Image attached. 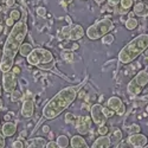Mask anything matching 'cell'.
Returning <instances> with one entry per match:
<instances>
[{
  "label": "cell",
  "mask_w": 148,
  "mask_h": 148,
  "mask_svg": "<svg viewBox=\"0 0 148 148\" xmlns=\"http://www.w3.org/2000/svg\"><path fill=\"white\" fill-rule=\"evenodd\" d=\"M12 147L13 148H24V142L19 139V140H16L13 141V145H12Z\"/></svg>",
  "instance_id": "cell-30"
},
{
  "label": "cell",
  "mask_w": 148,
  "mask_h": 148,
  "mask_svg": "<svg viewBox=\"0 0 148 148\" xmlns=\"http://www.w3.org/2000/svg\"><path fill=\"white\" fill-rule=\"evenodd\" d=\"M36 12H37V14H38L39 17H45L46 16V8L45 7H38L36 10Z\"/></svg>",
  "instance_id": "cell-29"
},
{
  "label": "cell",
  "mask_w": 148,
  "mask_h": 148,
  "mask_svg": "<svg viewBox=\"0 0 148 148\" xmlns=\"http://www.w3.org/2000/svg\"><path fill=\"white\" fill-rule=\"evenodd\" d=\"M107 107L112 109L113 112L119 116L125 115V113H126V107H125V104H123L122 100L117 96H112L110 97L109 100L107 101Z\"/></svg>",
  "instance_id": "cell-11"
},
{
  "label": "cell",
  "mask_w": 148,
  "mask_h": 148,
  "mask_svg": "<svg viewBox=\"0 0 148 148\" xmlns=\"http://www.w3.org/2000/svg\"><path fill=\"white\" fill-rule=\"evenodd\" d=\"M148 49V34L142 33L132 39L119 53V60L122 64H128L136 59L143 51Z\"/></svg>",
  "instance_id": "cell-3"
},
{
  "label": "cell",
  "mask_w": 148,
  "mask_h": 148,
  "mask_svg": "<svg viewBox=\"0 0 148 148\" xmlns=\"http://www.w3.org/2000/svg\"><path fill=\"white\" fill-rule=\"evenodd\" d=\"M43 132L44 133H50V127H49V126H44L43 127Z\"/></svg>",
  "instance_id": "cell-39"
},
{
  "label": "cell",
  "mask_w": 148,
  "mask_h": 148,
  "mask_svg": "<svg viewBox=\"0 0 148 148\" xmlns=\"http://www.w3.org/2000/svg\"><path fill=\"white\" fill-rule=\"evenodd\" d=\"M114 42V36L113 34H110V33H107L106 36L102 37V43L106 44V45H110Z\"/></svg>",
  "instance_id": "cell-24"
},
{
  "label": "cell",
  "mask_w": 148,
  "mask_h": 148,
  "mask_svg": "<svg viewBox=\"0 0 148 148\" xmlns=\"http://www.w3.org/2000/svg\"><path fill=\"white\" fill-rule=\"evenodd\" d=\"M27 36V24H26V13L24 17L16 23L12 27L8 37L3 47L1 63H0V71L3 73L8 72L14 66V58L19 52V49L24 43V39Z\"/></svg>",
  "instance_id": "cell-1"
},
{
  "label": "cell",
  "mask_w": 148,
  "mask_h": 148,
  "mask_svg": "<svg viewBox=\"0 0 148 148\" xmlns=\"http://www.w3.org/2000/svg\"><path fill=\"white\" fill-rule=\"evenodd\" d=\"M84 34H85V31L81 25H70V26L63 27V30L58 33V37H59V39L66 38L71 42H76L83 38Z\"/></svg>",
  "instance_id": "cell-7"
},
{
  "label": "cell",
  "mask_w": 148,
  "mask_h": 148,
  "mask_svg": "<svg viewBox=\"0 0 148 148\" xmlns=\"http://www.w3.org/2000/svg\"><path fill=\"white\" fill-rule=\"evenodd\" d=\"M32 51H33V47L29 43H23L20 49H19V53H20L21 57H29Z\"/></svg>",
  "instance_id": "cell-19"
},
{
  "label": "cell",
  "mask_w": 148,
  "mask_h": 148,
  "mask_svg": "<svg viewBox=\"0 0 148 148\" xmlns=\"http://www.w3.org/2000/svg\"><path fill=\"white\" fill-rule=\"evenodd\" d=\"M77 97L76 87H66L58 91L43 108V119L52 120L68 109Z\"/></svg>",
  "instance_id": "cell-2"
},
{
  "label": "cell",
  "mask_w": 148,
  "mask_h": 148,
  "mask_svg": "<svg viewBox=\"0 0 148 148\" xmlns=\"http://www.w3.org/2000/svg\"><path fill=\"white\" fill-rule=\"evenodd\" d=\"M57 145L59 148H68L70 145V140L68 139V136L65 135H59L57 139Z\"/></svg>",
  "instance_id": "cell-21"
},
{
  "label": "cell",
  "mask_w": 148,
  "mask_h": 148,
  "mask_svg": "<svg viewBox=\"0 0 148 148\" xmlns=\"http://www.w3.org/2000/svg\"><path fill=\"white\" fill-rule=\"evenodd\" d=\"M5 135L3 133H0V148H5L6 146V140H5Z\"/></svg>",
  "instance_id": "cell-31"
},
{
  "label": "cell",
  "mask_w": 148,
  "mask_h": 148,
  "mask_svg": "<svg viewBox=\"0 0 148 148\" xmlns=\"http://www.w3.org/2000/svg\"><path fill=\"white\" fill-rule=\"evenodd\" d=\"M12 72H13L16 76H18V75H20L21 70H20V68H19V66H13V68H12Z\"/></svg>",
  "instance_id": "cell-35"
},
{
  "label": "cell",
  "mask_w": 148,
  "mask_h": 148,
  "mask_svg": "<svg viewBox=\"0 0 148 148\" xmlns=\"http://www.w3.org/2000/svg\"><path fill=\"white\" fill-rule=\"evenodd\" d=\"M17 125L13 122H11V121H7L6 123H4V126L1 127V133L5 135L6 138H11V136H13V135L16 134L17 132Z\"/></svg>",
  "instance_id": "cell-15"
},
{
  "label": "cell",
  "mask_w": 148,
  "mask_h": 148,
  "mask_svg": "<svg viewBox=\"0 0 148 148\" xmlns=\"http://www.w3.org/2000/svg\"><path fill=\"white\" fill-rule=\"evenodd\" d=\"M110 145H112V140L108 135H100V138H97L92 143L91 148H109Z\"/></svg>",
  "instance_id": "cell-14"
},
{
  "label": "cell",
  "mask_w": 148,
  "mask_h": 148,
  "mask_svg": "<svg viewBox=\"0 0 148 148\" xmlns=\"http://www.w3.org/2000/svg\"><path fill=\"white\" fill-rule=\"evenodd\" d=\"M121 5V10H120V13H126V12L129 11V8L133 6V0H121L120 1Z\"/></svg>",
  "instance_id": "cell-20"
},
{
  "label": "cell",
  "mask_w": 148,
  "mask_h": 148,
  "mask_svg": "<svg viewBox=\"0 0 148 148\" xmlns=\"http://www.w3.org/2000/svg\"><path fill=\"white\" fill-rule=\"evenodd\" d=\"M139 25V20L135 18H128L126 21V29L128 30H135Z\"/></svg>",
  "instance_id": "cell-22"
},
{
  "label": "cell",
  "mask_w": 148,
  "mask_h": 148,
  "mask_svg": "<svg viewBox=\"0 0 148 148\" xmlns=\"http://www.w3.org/2000/svg\"><path fill=\"white\" fill-rule=\"evenodd\" d=\"M108 132H109V128H108L106 125L98 127V134H100V135H107Z\"/></svg>",
  "instance_id": "cell-28"
},
{
  "label": "cell",
  "mask_w": 148,
  "mask_h": 148,
  "mask_svg": "<svg viewBox=\"0 0 148 148\" xmlns=\"http://www.w3.org/2000/svg\"><path fill=\"white\" fill-rule=\"evenodd\" d=\"M90 125H91L90 116H79L76 119V129L81 135H85L89 133Z\"/></svg>",
  "instance_id": "cell-12"
},
{
  "label": "cell",
  "mask_w": 148,
  "mask_h": 148,
  "mask_svg": "<svg viewBox=\"0 0 148 148\" xmlns=\"http://www.w3.org/2000/svg\"><path fill=\"white\" fill-rule=\"evenodd\" d=\"M65 122L66 123H76V117L73 116L72 113H68L65 115Z\"/></svg>",
  "instance_id": "cell-27"
},
{
  "label": "cell",
  "mask_w": 148,
  "mask_h": 148,
  "mask_svg": "<svg viewBox=\"0 0 148 148\" xmlns=\"http://www.w3.org/2000/svg\"><path fill=\"white\" fill-rule=\"evenodd\" d=\"M0 97H1V87H0Z\"/></svg>",
  "instance_id": "cell-43"
},
{
  "label": "cell",
  "mask_w": 148,
  "mask_h": 148,
  "mask_svg": "<svg viewBox=\"0 0 148 148\" xmlns=\"http://www.w3.org/2000/svg\"><path fill=\"white\" fill-rule=\"evenodd\" d=\"M129 130H130V133H140L141 128H140V126H138V125H133V126L129 128Z\"/></svg>",
  "instance_id": "cell-33"
},
{
  "label": "cell",
  "mask_w": 148,
  "mask_h": 148,
  "mask_svg": "<svg viewBox=\"0 0 148 148\" xmlns=\"http://www.w3.org/2000/svg\"><path fill=\"white\" fill-rule=\"evenodd\" d=\"M103 114L106 115V117L107 119H110V117H113L114 116V112L110 108H108V107H103Z\"/></svg>",
  "instance_id": "cell-26"
},
{
  "label": "cell",
  "mask_w": 148,
  "mask_h": 148,
  "mask_svg": "<svg viewBox=\"0 0 148 148\" xmlns=\"http://www.w3.org/2000/svg\"><path fill=\"white\" fill-rule=\"evenodd\" d=\"M114 29V24L109 18H104L102 20L96 21L94 25L89 26L85 31V34L90 40H97L102 38L103 36H106L107 33H109Z\"/></svg>",
  "instance_id": "cell-4"
},
{
  "label": "cell",
  "mask_w": 148,
  "mask_h": 148,
  "mask_svg": "<svg viewBox=\"0 0 148 148\" xmlns=\"http://www.w3.org/2000/svg\"><path fill=\"white\" fill-rule=\"evenodd\" d=\"M116 148H132L128 142H120V145Z\"/></svg>",
  "instance_id": "cell-36"
},
{
  "label": "cell",
  "mask_w": 148,
  "mask_h": 148,
  "mask_svg": "<svg viewBox=\"0 0 148 148\" xmlns=\"http://www.w3.org/2000/svg\"><path fill=\"white\" fill-rule=\"evenodd\" d=\"M24 136H26V132H21V134H20V138H24Z\"/></svg>",
  "instance_id": "cell-41"
},
{
  "label": "cell",
  "mask_w": 148,
  "mask_h": 148,
  "mask_svg": "<svg viewBox=\"0 0 148 148\" xmlns=\"http://www.w3.org/2000/svg\"><path fill=\"white\" fill-rule=\"evenodd\" d=\"M70 148H72V147H70Z\"/></svg>",
  "instance_id": "cell-45"
},
{
  "label": "cell",
  "mask_w": 148,
  "mask_h": 148,
  "mask_svg": "<svg viewBox=\"0 0 148 148\" xmlns=\"http://www.w3.org/2000/svg\"><path fill=\"white\" fill-rule=\"evenodd\" d=\"M21 97H23L21 92H20V91H18V90H14L13 92L11 94V101H12V102H17V101H19V100H20Z\"/></svg>",
  "instance_id": "cell-25"
},
{
  "label": "cell",
  "mask_w": 148,
  "mask_h": 148,
  "mask_svg": "<svg viewBox=\"0 0 148 148\" xmlns=\"http://www.w3.org/2000/svg\"><path fill=\"white\" fill-rule=\"evenodd\" d=\"M133 12L136 16L141 17V18H145V17H148V6L143 3H138L134 5V10Z\"/></svg>",
  "instance_id": "cell-18"
},
{
  "label": "cell",
  "mask_w": 148,
  "mask_h": 148,
  "mask_svg": "<svg viewBox=\"0 0 148 148\" xmlns=\"http://www.w3.org/2000/svg\"><path fill=\"white\" fill-rule=\"evenodd\" d=\"M4 120H5V121H8V120H10V115H5V116H4Z\"/></svg>",
  "instance_id": "cell-42"
},
{
  "label": "cell",
  "mask_w": 148,
  "mask_h": 148,
  "mask_svg": "<svg viewBox=\"0 0 148 148\" xmlns=\"http://www.w3.org/2000/svg\"><path fill=\"white\" fill-rule=\"evenodd\" d=\"M95 1H96V4H98V5H101L103 1H104V0H95Z\"/></svg>",
  "instance_id": "cell-40"
},
{
  "label": "cell",
  "mask_w": 148,
  "mask_h": 148,
  "mask_svg": "<svg viewBox=\"0 0 148 148\" xmlns=\"http://www.w3.org/2000/svg\"><path fill=\"white\" fill-rule=\"evenodd\" d=\"M16 5V0H6V6L7 7H13Z\"/></svg>",
  "instance_id": "cell-38"
},
{
  "label": "cell",
  "mask_w": 148,
  "mask_h": 148,
  "mask_svg": "<svg viewBox=\"0 0 148 148\" xmlns=\"http://www.w3.org/2000/svg\"><path fill=\"white\" fill-rule=\"evenodd\" d=\"M34 114V97L31 92H27V95H25L23 102V107H21V115L25 119H30L32 117Z\"/></svg>",
  "instance_id": "cell-8"
},
{
  "label": "cell",
  "mask_w": 148,
  "mask_h": 148,
  "mask_svg": "<svg viewBox=\"0 0 148 148\" xmlns=\"http://www.w3.org/2000/svg\"><path fill=\"white\" fill-rule=\"evenodd\" d=\"M16 87H17L16 75L12 72V70L8 72H5L4 76H3V89H4V91L7 94H12L16 90Z\"/></svg>",
  "instance_id": "cell-10"
},
{
  "label": "cell",
  "mask_w": 148,
  "mask_h": 148,
  "mask_svg": "<svg viewBox=\"0 0 148 148\" xmlns=\"http://www.w3.org/2000/svg\"><path fill=\"white\" fill-rule=\"evenodd\" d=\"M127 142L134 147H145L148 143L147 136H145L143 134H132L130 136H128Z\"/></svg>",
  "instance_id": "cell-13"
},
{
  "label": "cell",
  "mask_w": 148,
  "mask_h": 148,
  "mask_svg": "<svg viewBox=\"0 0 148 148\" xmlns=\"http://www.w3.org/2000/svg\"><path fill=\"white\" fill-rule=\"evenodd\" d=\"M107 1H108V4L110 6H116L117 4H120L121 0H107Z\"/></svg>",
  "instance_id": "cell-37"
},
{
  "label": "cell",
  "mask_w": 148,
  "mask_h": 148,
  "mask_svg": "<svg viewBox=\"0 0 148 148\" xmlns=\"http://www.w3.org/2000/svg\"><path fill=\"white\" fill-rule=\"evenodd\" d=\"M10 18H12L16 23L19 21V20L21 19V13H20V11H19V10H13V11H11Z\"/></svg>",
  "instance_id": "cell-23"
},
{
  "label": "cell",
  "mask_w": 148,
  "mask_h": 148,
  "mask_svg": "<svg viewBox=\"0 0 148 148\" xmlns=\"http://www.w3.org/2000/svg\"><path fill=\"white\" fill-rule=\"evenodd\" d=\"M45 148H59V147H58V145H57V141L51 140V141L47 142V145H46Z\"/></svg>",
  "instance_id": "cell-32"
},
{
  "label": "cell",
  "mask_w": 148,
  "mask_h": 148,
  "mask_svg": "<svg viewBox=\"0 0 148 148\" xmlns=\"http://www.w3.org/2000/svg\"><path fill=\"white\" fill-rule=\"evenodd\" d=\"M90 113H91V120L95 125H97L98 127L106 125L107 122V117L103 114V107L102 104H94L90 109Z\"/></svg>",
  "instance_id": "cell-9"
},
{
  "label": "cell",
  "mask_w": 148,
  "mask_h": 148,
  "mask_svg": "<svg viewBox=\"0 0 148 148\" xmlns=\"http://www.w3.org/2000/svg\"><path fill=\"white\" fill-rule=\"evenodd\" d=\"M47 141L44 138H33L26 142L27 148H45Z\"/></svg>",
  "instance_id": "cell-17"
},
{
  "label": "cell",
  "mask_w": 148,
  "mask_h": 148,
  "mask_svg": "<svg viewBox=\"0 0 148 148\" xmlns=\"http://www.w3.org/2000/svg\"><path fill=\"white\" fill-rule=\"evenodd\" d=\"M70 147L72 148H90L87 143L82 135H75V136H72L70 139Z\"/></svg>",
  "instance_id": "cell-16"
},
{
  "label": "cell",
  "mask_w": 148,
  "mask_h": 148,
  "mask_svg": "<svg viewBox=\"0 0 148 148\" xmlns=\"http://www.w3.org/2000/svg\"><path fill=\"white\" fill-rule=\"evenodd\" d=\"M148 84V71L142 70L140 71L136 76H135L127 85V92L132 97H136L141 94L143 88Z\"/></svg>",
  "instance_id": "cell-6"
},
{
  "label": "cell",
  "mask_w": 148,
  "mask_h": 148,
  "mask_svg": "<svg viewBox=\"0 0 148 148\" xmlns=\"http://www.w3.org/2000/svg\"><path fill=\"white\" fill-rule=\"evenodd\" d=\"M14 25H16V21L12 19V18L6 19V26H7V27H13Z\"/></svg>",
  "instance_id": "cell-34"
},
{
  "label": "cell",
  "mask_w": 148,
  "mask_h": 148,
  "mask_svg": "<svg viewBox=\"0 0 148 148\" xmlns=\"http://www.w3.org/2000/svg\"><path fill=\"white\" fill-rule=\"evenodd\" d=\"M26 60L30 65L40 66V65L52 63L53 55L51 53V51H49L47 49L37 47V49H33V51L30 53L29 57H26Z\"/></svg>",
  "instance_id": "cell-5"
},
{
  "label": "cell",
  "mask_w": 148,
  "mask_h": 148,
  "mask_svg": "<svg viewBox=\"0 0 148 148\" xmlns=\"http://www.w3.org/2000/svg\"><path fill=\"white\" fill-rule=\"evenodd\" d=\"M0 107H1V101H0Z\"/></svg>",
  "instance_id": "cell-44"
}]
</instances>
